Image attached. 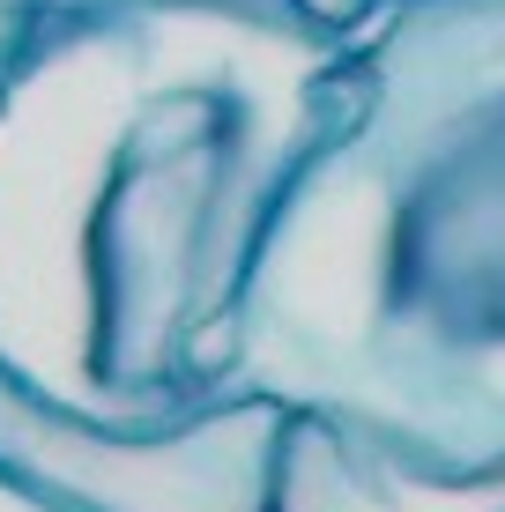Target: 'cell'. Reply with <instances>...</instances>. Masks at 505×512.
I'll use <instances>...</instances> for the list:
<instances>
[{"label":"cell","instance_id":"6da1fadb","mask_svg":"<svg viewBox=\"0 0 505 512\" xmlns=\"http://www.w3.org/2000/svg\"><path fill=\"white\" fill-rule=\"evenodd\" d=\"M379 0H45L0 82V372L82 416L238 394V305Z\"/></svg>","mask_w":505,"mask_h":512},{"label":"cell","instance_id":"7a4b0ae2","mask_svg":"<svg viewBox=\"0 0 505 512\" xmlns=\"http://www.w3.org/2000/svg\"><path fill=\"white\" fill-rule=\"evenodd\" d=\"M238 394L505 461V0H379L238 305Z\"/></svg>","mask_w":505,"mask_h":512},{"label":"cell","instance_id":"3957f363","mask_svg":"<svg viewBox=\"0 0 505 512\" xmlns=\"http://www.w3.org/2000/svg\"><path fill=\"white\" fill-rule=\"evenodd\" d=\"M290 409L216 394L179 416H82L0 372V475L52 512H275Z\"/></svg>","mask_w":505,"mask_h":512},{"label":"cell","instance_id":"277c9868","mask_svg":"<svg viewBox=\"0 0 505 512\" xmlns=\"http://www.w3.org/2000/svg\"><path fill=\"white\" fill-rule=\"evenodd\" d=\"M275 512H505V461H446L372 423L298 409L275 453Z\"/></svg>","mask_w":505,"mask_h":512},{"label":"cell","instance_id":"5b68a950","mask_svg":"<svg viewBox=\"0 0 505 512\" xmlns=\"http://www.w3.org/2000/svg\"><path fill=\"white\" fill-rule=\"evenodd\" d=\"M38 23H45V0H0V82L23 67V52H30V38H38Z\"/></svg>","mask_w":505,"mask_h":512},{"label":"cell","instance_id":"8992f818","mask_svg":"<svg viewBox=\"0 0 505 512\" xmlns=\"http://www.w3.org/2000/svg\"><path fill=\"white\" fill-rule=\"evenodd\" d=\"M0 512H52V505L38 498V490H23L15 475H0Z\"/></svg>","mask_w":505,"mask_h":512}]
</instances>
